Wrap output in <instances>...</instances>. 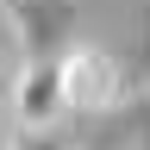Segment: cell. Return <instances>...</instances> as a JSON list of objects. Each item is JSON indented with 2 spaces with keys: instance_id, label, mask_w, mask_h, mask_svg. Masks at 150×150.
<instances>
[{
  "instance_id": "1",
  "label": "cell",
  "mask_w": 150,
  "mask_h": 150,
  "mask_svg": "<svg viewBox=\"0 0 150 150\" xmlns=\"http://www.w3.org/2000/svg\"><path fill=\"white\" fill-rule=\"evenodd\" d=\"M0 25L13 38L19 63L63 56L75 44V0H0Z\"/></svg>"
},
{
  "instance_id": "4",
  "label": "cell",
  "mask_w": 150,
  "mask_h": 150,
  "mask_svg": "<svg viewBox=\"0 0 150 150\" xmlns=\"http://www.w3.org/2000/svg\"><path fill=\"white\" fill-rule=\"evenodd\" d=\"M6 150H75V144L63 138V125H56V131H13Z\"/></svg>"
},
{
  "instance_id": "2",
  "label": "cell",
  "mask_w": 150,
  "mask_h": 150,
  "mask_svg": "<svg viewBox=\"0 0 150 150\" xmlns=\"http://www.w3.org/2000/svg\"><path fill=\"white\" fill-rule=\"evenodd\" d=\"M56 69H63V100L69 112H112L125 94V69L119 56L100 50V44H69L56 56Z\"/></svg>"
},
{
  "instance_id": "3",
  "label": "cell",
  "mask_w": 150,
  "mask_h": 150,
  "mask_svg": "<svg viewBox=\"0 0 150 150\" xmlns=\"http://www.w3.org/2000/svg\"><path fill=\"white\" fill-rule=\"evenodd\" d=\"M6 112L19 131H56L69 119V100H63V69L56 56H31V63L13 69V88H6Z\"/></svg>"
}]
</instances>
